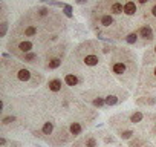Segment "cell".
<instances>
[{"mask_svg": "<svg viewBox=\"0 0 156 147\" xmlns=\"http://www.w3.org/2000/svg\"><path fill=\"white\" fill-rule=\"evenodd\" d=\"M138 35L142 37L144 40H151V38H153V31H151V28H150L148 25H144V26L139 28Z\"/></svg>", "mask_w": 156, "mask_h": 147, "instance_id": "cell-1", "label": "cell"}, {"mask_svg": "<svg viewBox=\"0 0 156 147\" xmlns=\"http://www.w3.org/2000/svg\"><path fill=\"white\" fill-rule=\"evenodd\" d=\"M135 13H136V3L135 2H126L124 3V14L133 16Z\"/></svg>", "mask_w": 156, "mask_h": 147, "instance_id": "cell-2", "label": "cell"}, {"mask_svg": "<svg viewBox=\"0 0 156 147\" xmlns=\"http://www.w3.org/2000/svg\"><path fill=\"white\" fill-rule=\"evenodd\" d=\"M48 88H49V91H52V92H60V91H61V80H58V78L51 80L49 84H48Z\"/></svg>", "mask_w": 156, "mask_h": 147, "instance_id": "cell-3", "label": "cell"}, {"mask_svg": "<svg viewBox=\"0 0 156 147\" xmlns=\"http://www.w3.org/2000/svg\"><path fill=\"white\" fill-rule=\"evenodd\" d=\"M19 49H20L22 52H25V54H29L31 49H32V41H29V40L20 41V43H19Z\"/></svg>", "mask_w": 156, "mask_h": 147, "instance_id": "cell-4", "label": "cell"}, {"mask_svg": "<svg viewBox=\"0 0 156 147\" xmlns=\"http://www.w3.org/2000/svg\"><path fill=\"white\" fill-rule=\"evenodd\" d=\"M84 63H86L87 66H97V64L100 63V58H98V55L90 54V55H86V57H84Z\"/></svg>", "mask_w": 156, "mask_h": 147, "instance_id": "cell-5", "label": "cell"}, {"mask_svg": "<svg viewBox=\"0 0 156 147\" xmlns=\"http://www.w3.org/2000/svg\"><path fill=\"white\" fill-rule=\"evenodd\" d=\"M69 130H70V133H72L73 136H78V135H81L83 127H81V124H80V123H72V124H70V127H69Z\"/></svg>", "mask_w": 156, "mask_h": 147, "instance_id": "cell-6", "label": "cell"}, {"mask_svg": "<svg viewBox=\"0 0 156 147\" xmlns=\"http://www.w3.org/2000/svg\"><path fill=\"white\" fill-rule=\"evenodd\" d=\"M110 13L112 14H122L124 13V5L122 3H119V2H115V3H112V6H110Z\"/></svg>", "mask_w": 156, "mask_h": 147, "instance_id": "cell-7", "label": "cell"}, {"mask_svg": "<svg viewBox=\"0 0 156 147\" xmlns=\"http://www.w3.org/2000/svg\"><path fill=\"white\" fill-rule=\"evenodd\" d=\"M17 78H19L20 81H28V80L31 78V72H29L28 69H20V70L17 72Z\"/></svg>", "mask_w": 156, "mask_h": 147, "instance_id": "cell-8", "label": "cell"}, {"mask_svg": "<svg viewBox=\"0 0 156 147\" xmlns=\"http://www.w3.org/2000/svg\"><path fill=\"white\" fill-rule=\"evenodd\" d=\"M64 83L67 86H76L78 84V78L73 75V74H67V75L64 77Z\"/></svg>", "mask_w": 156, "mask_h": 147, "instance_id": "cell-9", "label": "cell"}, {"mask_svg": "<svg viewBox=\"0 0 156 147\" xmlns=\"http://www.w3.org/2000/svg\"><path fill=\"white\" fill-rule=\"evenodd\" d=\"M112 70H113V74H116V75H121V74L126 72V64L124 63H115Z\"/></svg>", "mask_w": 156, "mask_h": 147, "instance_id": "cell-10", "label": "cell"}, {"mask_svg": "<svg viewBox=\"0 0 156 147\" xmlns=\"http://www.w3.org/2000/svg\"><path fill=\"white\" fill-rule=\"evenodd\" d=\"M101 25L103 26H110V25H113V17L112 16H109V14H104V16H101Z\"/></svg>", "mask_w": 156, "mask_h": 147, "instance_id": "cell-11", "label": "cell"}, {"mask_svg": "<svg viewBox=\"0 0 156 147\" xmlns=\"http://www.w3.org/2000/svg\"><path fill=\"white\" fill-rule=\"evenodd\" d=\"M52 130H54V124H52L51 121L44 123V124H43V127H41L43 135H51V133H52Z\"/></svg>", "mask_w": 156, "mask_h": 147, "instance_id": "cell-12", "label": "cell"}, {"mask_svg": "<svg viewBox=\"0 0 156 147\" xmlns=\"http://www.w3.org/2000/svg\"><path fill=\"white\" fill-rule=\"evenodd\" d=\"M142 118H144L142 112H135V113H132V117H130V121H132L133 124H136V123H141V121H142Z\"/></svg>", "mask_w": 156, "mask_h": 147, "instance_id": "cell-13", "label": "cell"}, {"mask_svg": "<svg viewBox=\"0 0 156 147\" xmlns=\"http://www.w3.org/2000/svg\"><path fill=\"white\" fill-rule=\"evenodd\" d=\"M61 66V60L60 58H52L49 63H48V67L49 69H57V67H60Z\"/></svg>", "mask_w": 156, "mask_h": 147, "instance_id": "cell-14", "label": "cell"}, {"mask_svg": "<svg viewBox=\"0 0 156 147\" xmlns=\"http://www.w3.org/2000/svg\"><path fill=\"white\" fill-rule=\"evenodd\" d=\"M104 101H106V104H107V106H115V104L118 103V98H116L115 95H109V97H106V98H104Z\"/></svg>", "mask_w": 156, "mask_h": 147, "instance_id": "cell-15", "label": "cell"}, {"mask_svg": "<svg viewBox=\"0 0 156 147\" xmlns=\"http://www.w3.org/2000/svg\"><path fill=\"white\" fill-rule=\"evenodd\" d=\"M37 34V28L35 26H28L26 29H25V35L26 37H34Z\"/></svg>", "mask_w": 156, "mask_h": 147, "instance_id": "cell-16", "label": "cell"}, {"mask_svg": "<svg viewBox=\"0 0 156 147\" xmlns=\"http://www.w3.org/2000/svg\"><path fill=\"white\" fill-rule=\"evenodd\" d=\"M136 40H138V34H136V32L129 34V35H127V38H126V41H127V43H130V45L136 43Z\"/></svg>", "mask_w": 156, "mask_h": 147, "instance_id": "cell-17", "label": "cell"}, {"mask_svg": "<svg viewBox=\"0 0 156 147\" xmlns=\"http://www.w3.org/2000/svg\"><path fill=\"white\" fill-rule=\"evenodd\" d=\"M6 31H8V23L3 22L2 25H0V37H5L6 35Z\"/></svg>", "mask_w": 156, "mask_h": 147, "instance_id": "cell-18", "label": "cell"}, {"mask_svg": "<svg viewBox=\"0 0 156 147\" xmlns=\"http://www.w3.org/2000/svg\"><path fill=\"white\" fill-rule=\"evenodd\" d=\"M133 135H135L133 130H124V132L121 133V138H122V139H130Z\"/></svg>", "mask_w": 156, "mask_h": 147, "instance_id": "cell-19", "label": "cell"}, {"mask_svg": "<svg viewBox=\"0 0 156 147\" xmlns=\"http://www.w3.org/2000/svg\"><path fill=\"white\" fill-rule=\"evenodd\" d=\"M35 58H37V55H35V54H32V52H29V54H25V55H23V60H25V61H29V63H31L32 60H35Z\"/></svg>", "mask_w": 156, "mask_h": 147, "instance_id": "cell-20", "label": "cell"}, {"mask_svg": "<svg viewBox=\"0 0 156 147\" xmlns=\"http://www.w3.org/2000/svg\"><path fill=\"white\" fill-rule=\"evenodd\" d=\"M63 13H64L67 17H72V6H70V5H64V8H63Z\"/></svg>", "mask_w": 156, "mask_h": 147, "instance_id": "cell-21", "label": "cell"}, {"mask_svg": "<svg viewBox=\"0 0 156 147\" xmlns=\"http://www.w3.org/2000/svg\"><path fill=\"white\" fill-rule=\"evenodd\" d=\"M104 104H106V101H104L103 98H95V100H94V106H95V107H101V106H104Z\"/></svg>", "mask_w": 156, "mask_h": 147, "instance_id": "cell-22", "label": "cell"}, {"mask_svg": "<svg viewBox=\"0 0 156 147\" xmlns=\"http://www.w3.org/2000/svg\"><path fill=\"white\" fill-rule=\"evenodd\" d=\"M14 121H16V117H12V115H11V117H5V118L2 120L3 124H11V123H14Z\"/></svg>", "mask_w": 156, "mask_h": 147, "instance_id": "cell-23", "label": "cell"}, {"mask_svg": "<svg viewBox=\"0 0 156 147\" xmlns=\"http://www.w3.org/2000/svg\"><path fill=\"white\" fill-rule=\"evenodd\" d=\"M86 147H97V139L95 138H89L86 141Z\"/></svg>", "mask_w": 156, "mask_h": 147, "instance_id": "cell-24", "label": "cell"}, {"mask_svg": "<svg viewBox=\"0 0 156 147\" xmlns=\"http://www.w3.org/2000/svg\"><path fill=\"white\" fill-rule=\"evenodd\" d=\"M48 13H49V11H48V8H40V9H38V14H40L41 17L48 16Z\"/></svg>", "mask_w": 156, "mask_h": 147, "instance_id": "cell-25", "label": "cell"}, {"mask_svg": "<svg viewBox=\"0 0 156 147\" xmlns=\"http://www.w3.org/2000/svg\"><path fill=\"white\" fill-rule=\"evenodd\" d=\"M141 144H142V141H141V139H136V141H133V142L130 144V147H139Z\"/></svg>", "mask_w": 156, "mask_h": 147, "instance_id": "cell-26", "label": "cell"}, {"mask_svg": "<svg viewBox=\"0 0 156 147\" xmlns=\"http://www.w3.org/2000/svg\"><path fill=\"white\" fill-rule=\"evenodd\" d=\"M6 144V139L5 138H0V145H5Z\"/></svg>", "mask_w": 156, "mask_h": 147, "instance_id": "cell-27", "label": "cell"}, {"mask_svg": "<svg viewBox=\"0 0 156 147\" xmlns=\"http://www.w3.org/2000/svg\"><path fill=\"white\" fill-rule=\"evenodd\" d=\"M151 14H153V16H154V17H156V5H154V6H153V8H151Z\"/></svg>", "mask_w": 156, "mask_h": 147, "instance_id": "cell-28", "label": "cell"}, {"mask_svg": "<svg viewBox=\"0 0 156 147\" xmlns=\"http://www.w3.org/2000/svg\"><path fill=\"white\" fill-rule=\"evenodd\" d=\"M154 75H156V67H154Z\"/></svg>", "mask_w": 156, "mask_h": 147, "instance_id": "cell-29", "label": "cell"}, {"mask_svg": "<svg viewBox=\"0 0 156 147\" xmlns=\"http://www.w3.org/2000/svg\"><path fill=\"white\" fill-rule=\"evenodd\" d=\"M154 52H156V46H154Z\"/></svg>", "mask_w": 156, "mask_h": 147, "instance_id": "cell-30", "label": "cell"}, {"mask_svg": "<svg viewBox=\"0 0 156 147\" xmlns=\"http://www.w3.org/2000/svg\"><path fill=\"white\" fill-rule=\"evenodd\" d=\"M154 132H156V127H154Z\"/></svg>", "mask_w": 156, "mask_h": 147, "instance_id": "cell-31", "label": "cell"}]
</instances>
